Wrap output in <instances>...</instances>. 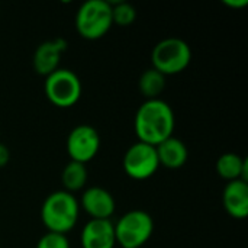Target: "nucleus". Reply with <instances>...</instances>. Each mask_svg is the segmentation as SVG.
Instances as JSON below:
<instances>
[{
  "label": "nucleus",
  "mask_w": 248,
  "mask_h": 248,
  "mask_svg": "<svg viewBox=\"0 0 248 248\" xmlns=\"http://www.w3.org/2000/svg\"><path fill=\"white\" fill-rule=\"evenodd\" d=\"M174 125V112L171 106L161 99L145 100L138 108L134 118V129L138 141L153 147L173 137Z\"/></svg>",
  "instance_id": "1"
},
{
  "label": "nucleus",
  "mask_w": 248,
  "mask_h": 248,
  "mask_svg": "<svg viewBox=\"0 0 248 248\" xmlns=\"http://www.w3.org/2000/svg\"><path fill=\"white\" fill-rule=\"evenodd\" d=\"M80 205L73 193L57 190L48 195L41 208V219L48 232L62 234L70 232L78 219Z\"/></svg>",
  "instance_id": "2"
},
{
  "label": "nucleus",
  "mask_w": 248,
  "mask_h": 248,
  "mask_svg": "<svg viewBox=\"0 0 248 248\" xmlns=\"http://www.w3.org/2000/svg\"><path fill=\"white\" fill-rule=\"evenodd\" d=\"M192 61L190 45L176 36H170L157 42L151 51L153 68L161 74L174 76L185 71Z\"/></svg>",
  "instance_id": "3"
},
{
  "label": "nucleus",
  "mask_w": 248,
  "mask_h": 248,
  "mask_svg": "<svg viewBox=\"0 0 248 248\" xmlns=\"http://www.w3.org/2000/svg\"><path fill=\"white\" fill-rule=\"evenodd\" d=\"M112 26L110 4L106 0H87L76 13V29L84 39H100Z\"/></svg>",
  "instance_id": "4"
},
{
  "label": "nucleus",
  "mask_w": 248,
  "mask_h": 248,
  "mask_svg": "<svg viewBox=\"0 0 248 248\" xmlns=\"http://www.w3.org/2000/svg\"><path fill=\"white\" fill-rule=\"evenodd\" d=\"M115 225L116 244L122 248H142L154 232L151 215L141 209L124 214Z\"/></svg>",
  "instance_id": "5"
},
{
  "label": "nucleus",
  "mask_w": 248,
  "mask_h": 248,
  "mask_svg": "<svg viewBox=\"0 0 248 248\" xmlns=\"http://www.w3.org/2000/svg\"><path fill=\"white\" fill-rule=\"evenodd\" d=\"M81 92L83 87L78 76L68 68L60 67L45 77L44 93L46 99L57 108H73L80 100Z\"/></svg>",
  "instance_id": "6"
},
{
  "label": "nucleus",
  "mask_w": 248,
  "mask_h": 248,
  "mask_svg": "<svg viewBox=\"0 0 248 248\" xmlns=\"http://www.w3.org/2000/svg\"><path fill=\"white\" fill-rule=\"evenodd\" d=\"M122 166L126 176L134 180H147L153 177L160 169L155 147L137 141L125 151Z\"/></svg>",
  "instance_id": "7"
},
{
  "label": "nucleus",
  "mask_w": 248,
  "mask_h": 248,
  "mask_svg": "<svg viewBox=\"0 0 248 248\" xmlns=\"http://www.w3.org/2000/svg\"><path fill=\"white\" fill-rule=\"evenodd\" d=\"M65 145L71 161L86 164L97 155L100 150V135L92 125H77L70 131Z\"/></svg>",
  "instance_id": "8"
},
{
  "label": "nucleus",
  "mask_w": 248,
  "mask_h": 248,
  "mask_svg": "<svg viewBox=\"0 0 248 248\" xmlns=\"http://www.w3.org/2000/svg\"><path fill=\"white\" fill-rule=\"evenodd\" d=\"M78 205L87 212L90 219H110L116 209L112 193L100 186L87 187L83 192Z\"/></svg>",
  "instance_id": "9"
},
{
  "label": "nucleus",
  "mask_w": 248,
  "mask_h": 248,
  "mask_svg": "<svg viewBox=\"0 0 248 248\" xmlns=\"http://www.w3.org/2000/svg\"><path fill=\"white\" fill-rule=\"evenodd\" d=\"M65 49H67V41L62 38H55L39 44L32 58V65L35 73L46 77L55 70H58L61 54Z\"/></svg>",
  "instance_id": "10"
},
{
  "label": "nucleus",
  "mask_w": 248,
  "mask_h": 248,
  "mask_svg": "<svg viewBox=\"0 0 248 248\" xmlns=\"http://www.w3.org/2000/svg\"><path fill=\"white\" fill-rule=\"evenodd\" d=\"M81 248H113L115 225L110 219H90L80 234Z\"/></svg>",
  "instance_id": "11"
},
{
  "label": "nucleus",
  "mask_w": 248,
  "mask_h": 248,
  "mask_svg": "<svg viewBox=\"0 0 248 248\" xmlns=\"http://www.w3.org/2000/svg\"><path fill=\"white\" fill-rule=\"evenodd\" d=\"M222 203L227 214L235 219H244L248 215V183L234 180L227 183L222 192Z\"/></svg>",
  "instance_id": "12"
},
{
  "label": "nucleus",
  "mask_w": 248,
  "mask_h": 248,
  "mask_svg": "<svg viewBox=\"0 0 248 248\" xmlns=\"http://www.w3.org/2000/svg\"><path fill=\"white\" fill-rule=\"evenodd\" d=\"M155 151H157L160 167L163 166L171 170L183 167L189 158V151L186 144L176 137H170L163 142H160L158 145H155Z\"/></svg>",
  "instance_id": "13"
},
{
  "label": "nucleus",
  "mask_w": 248,
  "mask_h": 248,
  "mask_svg": "<svg viewBox=\"0 0 248 248\" xmlns=\"http://www.w3.org/2000/svg\"><path fill=\"white\" fill-rule=\"evenodd\" d=\"M217 171L221 179L230 182L243 180L248 183V160L235 153H225L217 161Z\"/></svg>",
  "instance_id": "14"
},
{
  "label": "nucleus",
  "mask_w": 248,
  "mask_h": 248,
  "mask_svg": "<svg viewBox=\"0 0 248 248\" xmlns=\"http://www.w3.org/2000/svg\"><path fill=\"white\" fill-rule=\"evenodd\" d=\"M87 167L86 164L77 163V161H68L61 173V182L64 186V190L68 193H74L81 190L87 183Z\"/></svg>",
  "instance_id": "15"
},
{
  "label": "nucleus",
  "mask_w": 248,
  "mask_h": 248,
  "mask_svg": "<svg viewBox=\"0 0 248 248\" xmlns=\"http://www.w3.org/2000/svg\"><path fill=\"white\" fill-rule=\"evenodd\" d=\"M166 86H167L166 76L161 74L160 71L154 70L153 67L145 70L140 76V80H138V89H140L141 94L147 97V100L160 99Z\"/></svg>",
  "instance_id": "16"
},
{
  "label": "nucleus",
  "mask_w": 248,
  "mask_h": 248,
  "mask_svg": "<svg viewBox=\"0 0 248 248\" xmlns=\"http://www.w3.org/2000/svg\"><path fill=\"white\" fill-rule=\"evenodd\" d=\"M112 12V23L118 26H131L137 19V9L128 1H109Z\"/></svg>",
  "instance_id": "17"
},
{
  "label": "nucleus",
  "mask_w": 248,
  "mask_h": 248,
  "mask_svg": "<svg viewBox=\"0 0 248 248\" xmlns=\"http://www.w3.org/2000/svg\"><path fill=\"white\" fill-rule=\"evenodd\" d=\"M35 248H70V243L68 238L62 234L46 232L38 240Z\"/></svg>",
  "instance_id": "18"
},
{
  "label": "nucleus",
  "mask_w": 248,
  "mask_h": 248,
  "mask_svg": "<svg viewBox=\"0 0 248 248\" xmlns=\"http://www.w3.org/2000/svg\"><path fill=\"white\" fill-rule=\"evenodd\" d=\"M9 160H10V151H9V148L4 144L0 142V169L7 166Z\"/></svg>",
  "instance_id": "19"
},
{
  "label": "nucleus",
  "mask_w": 248,
  "mask_h": 248,
  "mask_svg": "<svg viewBox=\"0 0 248 248\" xmlns=\"http://www.w3.org/2000/svg\"><path fill=\"white\" fill-rule=\"evenodd\" d=\"M225 6L228 7H234V9H241V7H246L248 4V0H224L222 1Z\"/></svg>",
  "instance_id": "20"
}]
</instances>
